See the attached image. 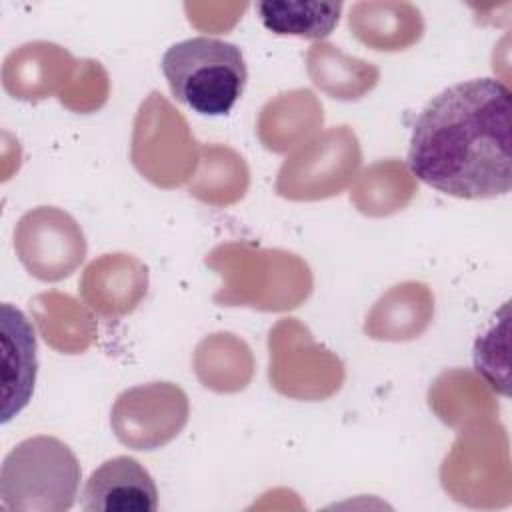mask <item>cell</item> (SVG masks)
Returning a JSON list of instances; mask_svg holds the SVG:
<instances>
[{
    "mask_svg": "<svg viewBox=\"0 0 512 512\" xmlns=\"http://www.w3.org/2000/svg\"><path fill=\"white\" fill-rule=\"evenodd\" d=\"M512 94L472 78L436 94L418 114L408 148L412 174L454 198L486 200L512 188Z\"/></svg>",
    "mask_w": 512,
    "mask_h": 512,
    "instance_id": "obj_1",
    "label": "cell"
},
{
    "mask_svg": "<svg viewBox=\"0 0 512 512\" xmlns=\"http://www.w3.org/2000/svg\"><path fill=\"white\" fill-rule=\"evenodd\" d=\"M160 66L172 96L202 116H226L248 80L242 50L212 36L172 44Z\"/></svg>",
    "mask_w": 512,
    "mask_h": 512,
    "instance_id": "obj_2",
    "label": "cell"
},
{
    "mask_svg": "<svg viewBox=\"0 0 512 512\" xmlns=\"http://www.w3.org/2000/svg\"><path fill=\"white\" fill-rule=\"evenodd\" d=\"M80 482L74 452L52 436H34L14 446L0 470L4 510H68Z\"/></svg>",
    "mask_w": 512,
    "mask_h": 512,
    "instance_id": "obj_3",
    "label": "cell"
},
{
    "mask_svg": "<svg viewBox=\"0 0 512 512\" xmlns=\"http://www.w3.org/2000/svg\"><path fill=\"white\" fill-rule=\"evenodd\" d=\"M82 508L88 512H154L158 488L150 472L132 456L100 464L84 484Z\"/></svg>",
    "mask_w": 512,
    "mask_h": 512,
    "instance_id": "obj_4",
    "label": "cell"
},
{
    "mask_svg": "<svg viewBox=\"0 0 512 512\" xmlns=\"http://www.w3.org/2000/svg\"><path fill=\"white\" fill-rule=\"evenodd\" d=\"M2 412L0 422H10L30 402L36 382V336L30 320L12 304H2Z\"/></svg>",
    "mask_w": 512,
    "mask_h": 512,
    "instance_id": "obj_5",
    "label": "cell"
},
{
    "mask_svg": "<svg viewBox=\"0 0 512 512\" xmlns=\"http://www.w3.org/2000/svg\"><path fill=\"white\" fill-rule=\"evenodd\" d=\"M266 30L278 36H298L322 40L334 32L340 20V2H276L256 4Z\"/></svg>",
    "mask_w": 512,
    "mask_h": 512,
    "instance_id": "obj_6",
    "label": "cell"
}]
</instances>
